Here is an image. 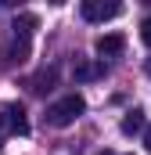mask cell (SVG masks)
Returning <instances> with one entry per match:
<instances>
[{"label":"cell","mask_w":151,"mask_h":155,"mask_svg":"<svg viewBox=\"0 0 151 155\" xmlns=\"http://www.w3.org/2000/svg\"><path fill=\"white\" fill-rule=\"evenodd\" d=\"M140 40H144V43L151 47V15L144 18V22H140Z\"/></svg>","instance_id":"9"},{"label":"cell","mask_w":151,"mask_h":155,"mask_svg":"<svg viewBox=\"0 0 151 155\" xmlns=\"http://www.w3.org/2000/svg\"><path fill=\"white\" fill-rule=\"evenodd\" d=\"M144 148H148V152H151V123H148V126H144Z\"/></svg>","instance_id":"10"},{"label":"cell","mask_w":151,"mask_h":155,"mask_svg":"<svg viewBox=\"0 0 151 155\" xmlns=\"http://www.w3.org/2000/svg\"><path fill=\"white\" fill-rule=\"evenodd\" d=\"M36 25H40L36 15H18V18H14V25H11V29H14V40H29Z\"/></svg>","instance_id":"5"},{"label":"cell","mask_w":151,"mask_h":155,"mask_svg":"<svg viewBox=\"0 0 151 155\" xmlns=\"http://www.w3.org/2000/svg\"><path fill=\"white\" fill-rule=\"evenodd\" d=\"M140 130H144V112H140V108H133L130 116L122 119V134L130 137V134H140Z\"/></svg>","instance_id":"7"},{"label":"cell","mask_w":151,"mask_h":155,"mask_svg":"<svg viewBox=\"0 0 151 155\" xmlns=\"http://www.w3.org/2000/svg\"><path fill=\"white\" fill-rule=\"evenodd\" d=\"M83 18L86 22H108L115 15H122V4H115V0H83Z\"/></svg>","instance_id":"2"},{"label":"cell","mask_w":151,"mask_h":155,"mask_svg":"<svg viewBox=\"0 0 151 155\" xmlns=\"http://www.w3.org/2000/svg\"><path fill=\"white\" fill-rule=\"evenodd\" d=\"M54 76H58L54 69H47V72H40V76H33V79H29V90H33V94H43V90H50V83H54Z\"/></svg>","instance_id":"8"},{"label":"cell","mask_w":151,"mask_h":155,"mask_svg":"<svg viewBox=\"0 0 151 155\" xmlns=\"http://www.w3.org/2000/svg\"><path fill=\"white\" fill-rule=\"evenodd\" d=\"M104 76V65H97V61H83V65H76V79L79 83H90V79Z\"/></svg>","instance_id":"6"},{"label":"cell","mask_w":151,"mask_h":155,"mask_svg":"<svg viewBox=\"0 0 151 155\" xmlns=\"http://www.w3.org/2000/svg\"><path fill=\"white\" fill-rule=\"evenodd\" d=\"M4 126H7V134H18V137H25V134H29L25 108H22V105H11V108L4 112Z\"/></svg>","instance_id":"4"},{"label":"cell","mask_w":151,"mask_h":155,"mask_svg":"<svg viewBox=\"0 0 151 155\" xmlns=\"http://www.w3.org/2000/svg\"><path fill=\"white\" fill-rule=\"evenodd\" d=\"M144 69H148V76H151V58H148V65H144Z\"/></svg>","instance_id":"12"},{"label":"cell","mask_w":151,"mask_h":155,"mask_svg":"<svg viewBox=\"0 0 151 155\" xmlns=\"http://www.w3.org/2000/svg\"><path fill=\"white\" fill-rule=\"evenodd\" d=\"M94 51H97L101 58H115V54L126 51V36H122V33H104V36H97Z\"/></svg>","instance_id":"3"},{"label":"cell","mask_w":151,"mask_h":155,"mask_svg":"<svg viewBox=\"0 0 151 155\" xmlns=\"http://www.w3.org/2000/svg\"><path fill=\"white\" fill-rule=\"evenodd\" d=\"M83 112H86V101H83V94H65L61 101H54V105L47 108V123L61 130V126H72V123L83 116Z\"/></svg>","instance_id":"1"},{"label":"cell","mask_w":151,"mask_h":155,"mask_svg":"<svg viewBox=\"0 0 151 155\" xmlns=\"http://www.w3.org/2000/svg\"><path fill=\"white\" fill-rule=\"evenodd\" d=\"M4 134H7V126H4V116H0V144H4Z\"/></svg>","instance_id":"11"}]
</instances>
